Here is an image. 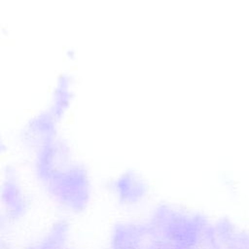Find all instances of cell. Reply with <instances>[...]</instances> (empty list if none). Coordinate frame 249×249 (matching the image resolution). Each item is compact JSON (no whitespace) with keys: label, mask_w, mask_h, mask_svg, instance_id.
I'll use <instances>...</instances> for the list:
<instances>
[{"label":"cell","mask_w":249,"mask_h":249,"mask_svg":"<svg viewBox=\"0 0 249 249\" xmlns=\"http://www.w3.org/2000/svg\"><path fill=\"white\" fill-rule=\"evenodd\" d=\"M116 194L125 202L134 203L142 199L145 196L146 186L140 177L134 173L123 174L115 184Z\"/></svg>","instance_id":"2"},{"label":"cell","mask_w":249,"mask_h":249,"mask_svg":"<svg viewBox=\"0 0 249 249\" xmlns=\"http://www.w3.org/2000/svg\"><path fill=\"white\" fill-rule=\"evenodd\" d=\"M43 249H54V248H43Z\"/></svg>","instance_id":"4"},{"label":"cell","mask_w":249,"mask_h":249,"mask_svg":"<svg viewBox=\"0 0 249 249\" xmlns=\"http://www.w3.org/2000/svg\"><path fill=\"white\" fill-rule=\"evenodd\" d=\"M35 166L53 198L75 211L88 203L89 184L86 171L70 158L62 140L47 144L36 152Z\"/></svg>","instance_id":"1"},{"label":"cell","mask_w":249,"mask_h":249,"mask_svg":"<svg viewBox=\"0 0 249 249\" xmlns=\"http://www.w3.org/2000/svg\"><path fill=\"white\" fill-rule=\"evenodd\" d=\"M17 186L15 185V183L12 181L8 182V186H7V192H6V196H7V203L9 205L10 208L17 211L20 210L22 208V199H21V194L19 193L18 189L16 188Z\"/></svg>","instance_id":"3"}]
</instances>
